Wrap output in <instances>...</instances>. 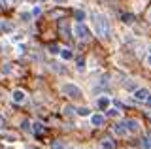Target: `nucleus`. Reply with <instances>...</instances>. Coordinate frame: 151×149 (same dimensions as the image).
<instances>
[{"label":"nucleus","mask_w":151,"mask_h":149,"mask_svg":"<svg viewBox=\"0 0 151 149\" xmlns=\"http://www.w3.org/2000/svg\"><path fill=\"white\" fill-rule=\"evenodd\" d=\"M94 30L100 38H110V21L102 13H94Z\"/></svg>","instance_id":"obj_1"},{"label":"nucleus","mask_w":151,"mask_h":149,"mask_svg":"<svg viewBox=\"0 0 151 149\" xmlns=\"http://www.w3.org/2000/svg\"><path fill=\"white\" fill-rule=\"evenodd\" d=\"M74 36H78L79 40H89L91 38V30L79 21V23H76V27H74Z\"/></svg>","instance_id":"obj_2"},{"label":"nucleus","mask_w":151,"mask_h":149,"mask_svg":"<svg viewBox=\"0 0 151 149\" xmlns=\"http://www.w3.org/2000/svg\"><path fill=\"white\" fill-rule=\"evenodd\" d=\"M63 91L66 96H70V98H79L81 96V91H79V87L72 85V83H66V85H63Z\"/></svg>","instance_id":"obj_3"},{"label":"nucleus","mask_w":151,"mask_h":149,"mask_svg":"<svg viewBox=\"0 0 151 149\" xmlns=\"http://www.w3.org/2000/svg\"><path fill=\"white\" fill-rule=\"evenodd\" d=\"M147 96H149V91L147 89H138L134 92V100L136 102H145L147 100Z\"/></svg>","instance_id":"obj_4"},{"label":"nucleus","mask_w":151,"mask_h":149,"mask_svg":"<svg viewBox=\"0 0 151 149\" xmlns=\"http://www.w3.org/2000/svg\"><path fill=\"white\" fill-rule=\"evenodd\" d=\"M59 32L63 38H70V27L66 21H59Z\"/></svg>","instance_id":"obj_5"},{"label":"nucleus","mask_w":151,"mask_h":149,"mask_svg":"<svg viewBox=\"0 0 151 149\" xmlns=\"http://www.w3.org/2000/svg\"><path fill=\"white\" fill-rule=\"evenodd\" d=\"M113 132H115L117 136H125V134L129 132V127H127V123H117L115 127H113Z\"/></svg>","instance_id":"obj_6"},{"label":"nucleus","mask_w":151,"mask_h":149,"mask_svg":"<svg viewBox=\"0 0 151 149\" xmlns=\"http://www.w3.org/2000/svg\"><path fill=\"white\" fill-rule=\"evenodd\" d=\"M125 123H127V127H129V132H138L140 123L136 119H125Z\"/></svg>","instance_id":"obj_7"},{"label":"nucleus","mask_w":151,"mask_h":149,"mask_svg":"<svg viewBox=\"0 0 151 149\" xmlns=\"http://www.w3.org/2000/svg\"><path fill=\"white\" fill-rule=\"evenodd\" d=\"M91 123L94 125V127H102V125H104V115H100V113L93 115V117H91Z\"/></svg>","instance_id":"obj_8"},{"label":"nucleus","mask_w":151,"mask_h":149,"mask_svg":"<svg viewBox=\"0 0 151 149\" xmlns=\"http://www.w3.org/2000/svg\"><path fill=\"white\" fill-rule=\"evenodd\" d=\"M25 98H27V96H25V92H23V91H15V92H13V102H17V104L25 102Z\"/></svg>","instance_id":"obj_9"},{"label":"nucleus","mask_w":151,"mask_h":149,"mask_svg":"<svg viewBox=\"0 0 151 149\" xmlns=\"http://www.w3.org/2000/svg\"><path fill=\"white\" fill-rule=\"evenodd\" d=\"M142 149H151V134L142 136Z\"/></svg>","instance_id":"obj_10"},{"label":"nucleus","mask_w":151,"mask_h":149,"mask_svg":"<svg viewBox=\"0 0 151 149\" xmlns=\"http://www.w3.org/2000/svg\"><path fill=\"white\" fill-rule=\"evenodd\" d=\"M98 108H100V110H108V108H110V98H108V96H102V98L98 100Z\"/></svg>","instance_id":"obj_11"},{"label":"nucleus","mask_w":151,"mask_h":149,"mask_svg":"<svg viewBox=\"0 0 151 149\" xmlns=\"http://www.w3.org/2000/svg\"><path fill=\"white\" fill-rule=\"evenodd\" d=\"M60 57H63L64 60H70V59H74V53H72V49H63V51H60Z\"/></svg>","instance_id":"obj_12"},{"label":"nucleus","mask_w":151,"mask_h":149,"mask_svg":"<svg viewBox=\"0 0 151 149\" xmlns=\"http://www.w3.org/2000/svg\"><path fill=\"white\" fill-rule=\"evenodd\" d=\"M76 113H78L79 117H87V115H91V110H89V108H78Z\"/></svg>","instance_id":"obj_13"},{"label":"nucleus","mask_w":151,"mask_h":149,"mask_svg":"<svg viewBox=\"0 0 151 149\" xmlns=\"http://www.w3.org/2000/svg\"><path fill=\"white\" fill-rule=\"evenodd\" d=\"M121 19H123V23H127V25H130V23L134 21V15H132V13H125V15H123Z\"/></svg>","instance_id":"obj_14"},{"label":"nucleus","mask_w":151,"mask_h":149,"mask_svg":"<svg viewBox=\"0 0 151 149\" xmlns=\"http://www.w3.org/2000/svg\"><path fill=\"white\" fill-rule=\"evenodd\" d=\"M74 17H76L78 21H83V19H85V11H83V10H76V11H74Z\"/></svg>","instance_id":"obj_15"},{"label":"nucleus","mask_w":151,"mask_h":149,"mask_svg":"<svg viewBox=\"0 0 151 149\" xmlns=\"http://www.w3.org/2000/svg\"><path fill=\"white\" fill-rule=\"evenodd\" d=\"M32 130H34V134H42L44 132V127H42V123H34L32 125Z\"/></svg>","instance_id":"obj_16"},{"label":"nucleus","mask_w":151,"mask_h":149,"mask_svg":"<svg viewBox=\"0 0 151 149\" xmlns=\"http://www.w3.org/2000/svg\"><path fill=\"white\" fill-rule=\"evenodd\" d=\"M115 145H113L111 140H102V149H113Z\"/></svg>","instance_id":"obj_17"},{"label":"nucleus","mask_w":151,"mask_h":149,"mask_svg":"<svg viewBox=\"0 0 151 149\" xmlns=\"http://www.w3.org/2000/svg\"><path fill=\"white\" fill-rule=\"evenodd\" d=\"M51 149H64V143L60 142V140H57V142L51 143Z\"/></svg>","instance_id":"obj_18"},{"label":"nucleus","mask_w":151,"mask_h":149,"mask_svg":"<svg viewBox=\"0 0 151 149\" xmlns=\"http://www.w3.org/2000/svg\"><path fill=\"white\" fill-rule=\"evenodd\" d=\"M49 51H51L53 55H55V53H60V49H59V45H57V44H51V45H49Z\"/></svg>","instance_id":"obj_19"},{"label":"nucleus","mask_w":151,"mask_h":149,"mask_svg":"<svg viewBox=\"0 0 151 149\" xmlns=\"http://www.w3.org/2000/svg\"><path fill=\"white\" fill-rule=\"evenodd\" d=\"M15 2H17V0H2V4H4L6 8H12V6H15Z\"/></svg>","instance_id":"obj_20"},{"label":"nucleus","mask_w":151,"mask_h":149,"mask_svg":"<svg viewBox=\"0 0 151 149\" xmlns=\"http://www.w3.org/2000/svg\"><path fill=\"white\" fill-rule=\"evenodd\" d=\"M83 64H85V62H83V59H79V60H78V72H83V68H85Z\"/></svg>","instance_id":"obj_21"},{"label":"nucleus","mask_w":151,"mask_h":149,"mask_svg":"<svg viewBox=\"0 0 151 149\" xmlns=\"http://www.w3.org/2000/svg\"><path fill=\"white\" fill-rule=\"evenodd\" d=\"M21 128H23V130H28V128H30V127H28V121H27V119L21 121Z\"/></svg>","instance_id":"obj_22"},{"label":"nucleus","mask_w":151,"mask_h":149,"mask_svg":"<svg viewBox=\"0 0 151 149\" xmlns=\"http://www.w3.org/2000/svg\"><path fill=\"white\" fill-rule=\"evenodd\" d=\"M106 115H110V117H115L117 111H115V110H108V111H106Z\"/></svg>","instance_id":"obj_23"},{"label":"nucleus","mask_w":151,"mask_h":149,"mask_svg":"<svg viewBox=\"0 0 151 149\" xmlns=\"http://www.w3.org/2000/svg\"><path fill=\"white\" fill-rule=\"evenodd\" d=\"M40 13H42V8H34V10H32V15H40Z\"/></svg>","instance_id":"obj_24"},{"label":"nucleus","mask_w":151,"mask_h":149,"mask_svg":"<svg viewBox=\"0 0 151 149\" xmlns=\"http://www.w3.org/2000/svg\"><path fill=\"white\" fill-rule=\"evenodd\" d=\"M2 29H4V30H13V27H12V25H6V23H2Z\"/></svg>","instance_id":"obj_25"},{"label":"nucleus","mask_w":151,"mask_h":149,"mask_svg":"<svg viewBox=\"0 0 151 149\" xmlns=\"http://www.w3.org/2000/svg\"><path fill=\"white\" fill-rule=\"evenodd\" d=\"M21 19H23V21H28V19H30V15H28V13H23Z\"/></svg>","instance_id":"obj_26"},{"label":"nucleus","mask_w":151,"mask_h":149,"mask_svg":"<svg viewBox=\"0 0 151 149\" xmlns=\"http://www.w3.org/2000/svg\"><path fill=\"white\" fill-rule=\"evenodd\" d=\"M145 104H147V106H149V108H151V95L147 96V100H145Z\"/></svg>","instance_id":"obj_27"},{"label":"nucleus","mask_w":151,"mask_h":149,"mask_svg":"<svg viewBox=\"0 0 151 149\" xmlns=\"http://www.w3.org/2000/svg\"><path fill=\"white\" fill-rule=\"evenodd\" d=\"M53 2H55V4H64L66 0H53Z\"/></svg>","instance_id":"obj_28"},{"label":"nucleus","mask_w":151,"mask_h":149,"mask_svg":"<svg viewBox=\"0 0 151 149\" xmlns=\"http://www.w3.org/2000/svg\"><path fill=\"white\" fill-rule=\"evenodd\" d=\"M147 62H149V66H151V55H149V60H147Z\"/></svg>","instance_id":"obj_29"},{"label":"nucleus","mask_w":151,"mask_h":149,"mask_svg":"<svg viewBox=\"0 0 151 149\" xmlns=\"http://www.w3.org/2000/svg\"><path fill=\"white\" fill-rule=\"evenodd\" d=\"M2 30H4V29H2V25H0V34H2Z\"/></svg>","instance_id":"obj_30"},{"label":"nucleus","mask_w":151,"mask_h":149,"mask_svg":"<svg viewBox=\"0 0 151 149\" xmlns=\"http://www.w3.org/2000/svg\"><path fill=\"white\" fill-rule=\"evenodd\" d=\"M149 19H151V11H149Z\"/></svg>","instance_id":"obj_31"}]
</instances>
